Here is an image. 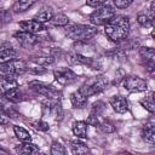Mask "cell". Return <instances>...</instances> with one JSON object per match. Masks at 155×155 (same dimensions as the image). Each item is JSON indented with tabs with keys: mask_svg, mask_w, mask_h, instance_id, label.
<instances>
[{
	"mask_svg": "<svg viewBox=\"0 0 155 155\" xmlns=\"http://www.w3.org/2000/svg\"><path fill=\"white\" fill-rule=\"evenodd\" d=\"M8 124H10V117L0 111V125H8Z\"/></svg>",
	"mask_w": 155,
	"mask_h": 155,
	"instance_id": "cell-38",
	"label": "cell"
},
{
	"mask_svg": "<svg viewBox=\"0 0 155 155\" xmlns=\"http://www.w3.org/2000/svg\"><path fill=\"white\" fill-rule=\"evenodd\" d=\"M19 28L21 30L28 31V33H33V34H38L42 30H45V24L41 22H38L36 19H27V21H22L19 22Z\"/></svg>",
	"mask_w": 155,
	"mask_h": 155,
	"instance_id": "cell-14",
	"label": "cell"
},
{
	"mask_svg": "<svg viewBox=\"0 0 155 155\" xmlns=\"http://www.w3.org/2000/svg\"><path fill=\"white\" fill-rule=\"evenodd\" d=\"M54 56L52 53H41V54H38V56H34L31 58V62L36 65H42V67H46V65H50L54 62Z\"/></svg>",
	"mask_w": 155,
	"mask_h": 155,
	"instance_id": "cell-21",
	"label": "cell"
},
{
	"mask_svg": "<svg viewBox=\"0 0 155 155\" xmlns=\"http://www.w3.org/2000/svg\"><path fill=\"white\" fill-rule=\"evenodd\" d=\"M70 149H71L73 154H85V153L90 151L88 147L85 143H82V142H80L78 139L70 142Z\"/></svg>",
	"mask_w": 155,
	"mask_h": 155,
	"instance_id": "cell-25",
	"label": "cell"
},
{
	"mask_svg": "<svg viewBox=\"0 0 155 155\" xmlns=\"http://www.w3.org/2000/svg\"><path fill=\"white\" fill-rule=\"evenodd\" d=\"M67 62H69L70 64H82V65H86L93 70H99L102 68L101 58L84 56V54H80L76 52L67 53Z\"/></svg>",
	"mask_w": 155,
	"mask_h": 155,
	"instance_id": "cell-6",
	"label": "cell"
},
{
	"mask_svg": "<svg viewBox=\"0 0 155 155\" xmlns=\"http://www.w3.org/2000/svg\"><path fill=\"white\" fill-rule=\"evenodd\" d=\"M31 125H33L34 128H36L39 131H42V132H46V131L50 130L48 124L46 121H44V120H35V121L31 122Z\"/></svg>",
	"mask_w": 155,
	"mask_h": 155,
	"instance_id": "cell-33",
	"label": "cell"
},
{
	"mask_svg": "<svg viewBox=\"0 0 155 155\" xmlns=\"http://www.w3.org/2000/svg\"><path fill=\"white\" fill-rule=\"evenodd\" d=\"M71 130L74 136H76L78 138H86L88 133V125L86 124V121H75Z\"/></svg>",
	"mask_w": 155,
	"mask_h": 155,
	"instance_id": "cell-20",
	"label": "cell"
},
{
	"mask_svg": "<svg viewBox=\"0 0 155 155\" xmlns=\"http://www.w3.org/2000/svg\"><path fill=\"white\" fill-rule=\"evenodd\" d=\"M65 35L74 41H88L98 34V29L94 25L87 24H67L64 27Z\"/></svg>",
	"mask_w": 155,
	"mask_h": 155,
	"instance_id": "cell-2",
	"label": "cell"
},
{
	"mask_svg": "<svg viewBox=\"0 0 155 155\" xmlns=\"http://www.w3.org/2000/svg\"><path fill=\"white\" fill-rule=\"evenodd\" d=\"M16 151L18 154L30 155V154H38L40 150H39V147L36 144L31 143L30 140H25V142H22L19 145L16 147Z\"/></svg>",
	"mask_w": 155,
	"mask_h": 155,
	"instance_id": "cell-18",
	"label": "cell"
},
{
	"mask_svg": "<svg viewBox=\"0 0 155 155\" xmlns=\"http://www.w3.org/2000/svg\"><path fill=\"white\" fill-rule=\"evenodd\" d=\"M0 70H1L2 74L11 75V76L21 75V74L28 71V63L24 59L13 58V59H11L6 63L0 64Z\"/></svg>",
	"mask_w": 155,
	"mask_h": 155,
	"instance_id": "cell-7",
	"label": "cell"
},
{
	"mask_svg": "<svg viewBox=\"0 0 155 155\" xmlns=\"http://www.w3.org/2000/svg\"><path fill=\"white\" fill-rule=\"evenodd\" d=\"M16 57H17V51L15 48H12L11 46L0 48V64L6 63V62H8Z\"/></svg>",
	"mask_w": 155,
	"mask_h": 155,
	"instance_id": "cell-24",
	"label": "cell"
},
{
	"mask_svg": "<svg viewBox=\"0 0 155 155\" xmlns=\"http://www.w3.org/2000/svg\"><path fill=\"white\" fill-rule=\"evenodd\" d=\"M28 87L35 92L36 94L44 96L45 98L48 99H56V101H61L62 98V92L57 88H54L52 85H48L46 82L39 81V80H31L28 84Z\"/></svg>",
	"mask_w": 155,
	"mask_h": 155,
	"instance_id": "cell-4",
	"label": "cell"
},
{
	"mask_svg": "<svg viewBox=\"0 0 155 155\" xmlns=\"http://www.w3.org/2000/svg\"><path fill=\"white\" fill-rule=\"evenodd\" d=\"M105 110V104L102 101H97L92 104L91 107V114H94L97 116H101L103 114V111Z\"/></svg>",
	"mask_w": 155,
	"mask_h": 155,
	"instance_id": "cell-32",
	"label": "cell"
},
{
	"mask_svg": "<svg viewBox=\"0 0 155 155\" xmlns=\"http://www.w3.org/2000/svg\"><path fill=\"white\" fill-rule=\"evenodd\" d=\"M70 102L74 108H84L88 102V97H86L84 93H81L78 90L70 94Z\"/></svg>",
	"mask_w": 155,
	"mask_h": 155,
	"instance_id": "cell-19",
	"label": "cell"
},
{
	"mask_svg": "<svg viewBox=\"0 0 155 155\" xmlns=\"http://www.w3.org/2000/svg\"><path fill=\"white\" fill-rule=\"evenodd\" d=\"M124 87L130 92H143L148 90V84L138 75H127L124 78Z\"/></svg>",
	"mask_w": 155,
	"mask_h": 155,
	"instance_id": "cell-8",
	"label": "cell"
},
{
	"mask_svg": "<svg viewBox=\"0 0 155 155\" xmlns=\"http://www.w3.org/2000/svg\"><path fill=\"white\" fill-rule=\"evenodd\" d=\"M142 138L150 147H153L155 144V125L153 121L147 122L144 125V127L142 130Z\"/></svg>",
	"mask_w": 155,
	"mask_h": 155,
	"instance_id": "cell-17",
	"label": "cell"
},
{
	"mask_svg": "<svg viewBox=\"0 0 155 155\" xmlns=\"http://www.w3.org/2000/svg\"><path fill=\"white\" fill-rule=\"evenodd\" d=\"M103 133H113L115 132V126L111 121L109 120H104V121H99V125L97 126Z\"/></svg>",
	"mask_w": 155,
	"mask_h": 155,
	"instance_id": "cell-29",
	"label": "cell"
},
{
	"mask_svg": "<svg viewBox=\"0 0 155 155\" xmlns=\"http://www.w3.org/2000/svg\"><path fill=\"white\" fill-rule=\"evenodd\" d=\"M54 12L52 10V7H44L41 11H39L35 16H34V19H36L38 22H41V23H47L51 21V18L53 17Z\"/></svg>",
	"mask_w": 155,
	"mask_h": 155,
	"instance_id": "cell-23",
	"label": "cell"
},
{
	"mask_svg": "<svg viewBox=\"0 0 155 155\" xmlns=\"http://www.w3.org/2000/svg\"><path fill=\"white\" fill-rule=\"evenodd\" d=\"M86 124H87L88 126H94V127H97V126L99 125V117H98L97 115H94V114H90V116H88L87 120H86Z\"/></svg>",
	"mask_w": 155,
	"mask_h": 155,
	"instance_id": "cell-35",
	"label": "cell"
},
{
	"mask_svg": "<svg viewBox=\"0 0 155 155\" xmlns=\"http://www.w3.org/2000/svg\"><path fill=\"white\" fill-rule=\"evenodd\" d=\"M137 22L139 25H142L144 28H150L153 25V17L150 15H148L147 12L142 11L137 15Z\"/></svg>",
	"mask_w": 155,
	"mask_h": 155,
	"instance_id": "cell-26",
	"label": "cell"
},
{
	"mask_svg": "<svg viewBox=\"0 0 155 155\" xmlns=\"http://www.w3.org/2000/svg\"><path fill=\"white\" fill-rule=\"evenodd\" d=\"M13 132H15V136L21 142H25V140H30L31 139L30 133L25 128H23L22 126H13Z\"/></svg>",
	"mask_w": 155,
	"mask_h": 155,
	"instance_id": "cell-28",
	"label": "cell"
},
{
	"mask_svg": "<svg viewBox=\"0 0 155 155\" xmlns=\"http://www.w3.org/2000/svg\"><path fill=\"white\" fill-rule=\"evenodd\" d=\"M53 78L61 85H70L78 79V75L71 69L61 67V68H56L53 70Z\"/></svg>",
	"mask_w": 155,
	"mask_h": 155,
	"instance_id": "cell-10",
	"label": "cell"
},
{
	"mask_svg": "<svg viewBox=\"0 0 155 155\" xmlns=\"http://www.w3.org/2000/svg\"><path fill=\"white\" fill-rule=\"evenodd\" d=\"M109 85V81L105 76L103 75H97V76H90L85 80V82L80 86L79 91L84 93L86 97H91L94 94L101 93L104 91Z\"/></svg>",
	"mask_w": 155,
	"mask_h": 155,
	"instance_id": "cell-3",
	"label": "cell"
},
{
	"mask_svg": "<svg viewBox=\"0 0 155 155\" xmlns=\"http://www.w3.org/2000/svg\"><path fill=\"white\" fill-rule=\"evenodd\" d=\"M104 33L107 38L113 42H121L128 38L130 34V19L127 16H114L104 24Z\"/></svg>",
	"mask_w": 155,
	"mask_h": 155,
	"instance_id": "cell-1",
	"label": "cell"
},
{
	"mask_svg": "<svg viewBox=\"0 0 155 155\" xmlns=\"http://www.w3.org/2000/svg\"><path fill=\"white\" fill-rule=\"evenodd\" d=\"M50 151H51L52 155H64L67 153L64 145H62V143H59L57 140L52 142V145H51V150Z\"/></svg>",
	"mask_w": 155,
	"mask_h": 155,
	"instance_id": "cell-31",
	"label": "cell"
},
{
	"mask_svg": "<svg viewBox=\"0 0 155 155\" xmlns=\"http://www.w3.org/2000/svg\"><path fill=\"white\" fill-rule=\"evenodd\" d=\"M36 2V0H17L13 5H12V11L15 13H21V12H25L27 10H29L34 4Z\"/></svg>",
	"mask_w": 155,
	"mask_h": 155,
	"instance_id": "cell-22",
	"label": "cell"
},
{
	"mask_svg": "<svg viewBox=\"0 0 155 155\" xmlns=\"http://www.w3.org/2000/svg\"><path fill=\"white\" fill-rule=\"evenodd\" d=\"M18 81L11 75H0V94L6 96L18 87Z\"/></svg>",
	"mask_w": 155,
	"mask_h": 155,
	"instance_id": "cell-12",
	"label": "cell"
},
{
	"mask_svg": "<svg viewBox=\"0 0 155 155\" xmlns=\"http://www.w3.org/2000/svg\"><path fill=\"white\" fill-rule=\"evenodd\" d=\"M110 105L113 107V109L119 113V114H124L128 110V103H127V99L121 96V94H115L110 98Z\"/></svg>",
	"mask_w": 155,
	"mask_h": 155,
	"instance_id": "cell-16",
	"label": "cell"
},
{
	"mask_svg": "<svg viewBox=\"0 0 155 155\" xmlns=\"http://www.w3.org/2000/svg\"><path fill=\"white\" fill-rule=\"evenodd\" d=\"M116 15V11L110 5H102L96 7V10L90 15V22L92 25H104L108 21H110Z\"/></svg>",
	"mask_w": 155,
	"mask_h": 155,
	"instance_id": "cell-5",
	"label": "cell"
},
{
	"mask_svg": "<svg viewBox=\"0 0 155 155\" xmlns=\"http://www.w3.org/2000/svg\"><path fill=\"white\" fill-rule=\"evenodd\" d=\"M139 56L145 62L147 70L150 75L154 74V63H155V51L153 47H140Z\"/></svg>",
	"mask_w": 155,
	"mask_h": 155,
	"instance_id": "cell-11",
	"label": "cell"
},
{
	"mask_svg": "<svg viewBox=\"0 0 155 155\" xmlns=\"http://www.w3.org/2000/svg\"><path fill=\"white\" fill-rule=\"evenodd\" d=\"M0 153H5V154H6L7 151H6V150H4V149H0Z\"/></svg>",
	"mask_w": 155,
	"mask_h": 155,
	"instance_id": "cell-39",
	"label": "cell"
},
{
	"mask_svg": "<svg viewBox=\"0 0 155 155\" xmlns=\"http://www.w3.org/2000/svg\"><path fill=\"white\" fill-rule=\"evenodd\" d=\"M73 52H76L84 56L96 57L94 46L92 44H88V41H75L73 45Z\"/></svg>",
	"mask_w": 155,
	"mask_h": 155,
	"instance_id": "cell-15",
	"label": "cell"
},
{
	"mask_svg": "<svg viewBox=\"0 0 155 155\" xmlns=\"http://www.w3.org/2000/svg\"><path fill=\"white\" fill-rule=\"evenodd\" d=\"M0 111L4 113L5 115H7L10 119H16L19 115V113L16 110V108L13 107V102H11L7 97L0 94Z\"/></svg>",
	"mask_w": 155,
	"mask_h": 155,
	"instance_id": "cell-13",
	"label": "cell"
},
{
	"mask_svg": "<svg viewBox=\"0 0 155 155\" xmlns=\"http://www.w3.org/2000/svg\"><path fill=\"white\" fill-rule=\"evenodd\" d=\"M28 71L31 73V74H44V73H46V68L42 67V65H36L35 64V67H31V68L28 67Z\"/></svg>",
	"mask_w": 155,
	"mask_h": 155,
	"instance_id": "cell-36",
	"label": "cell"
},
{
	"mask_svg": "<svg viewBox=\"0 0 155 155\" xmlns=\"http://www.w3.org/2000/svg\"><path fill=\"white\" fill-rule=\"evenodd\" d=\"M13 38L16 39V41L23 47V48H33L34 46H36L40 42V38L36 34L33 33H28L24 30H19L17 33L13 34Z\"/></svg>",
	"mask_w": 155,
	"mask_h": 155,
	"instance_id": "cell-9",
	"label": "cell"
},
{
	"mask_svg": "<svg viewBox=\"0 0 155 155\" xmlns=\"http://www.w3.org/2000/svg\"><path fill=\"white\" fill-rule=\"evenodd\" d=\"M50 23L54 27H65L67 24H69V18L63 13H57V15H53Z\"/></svg>",
	"mask_w": 155,
	"mask_h": 155,
	"instance_id": "cell-27",
	"label": "cell"
},
{
	"mask_svg": "<svg viewBox=\"0 0 155 155\" xmlns=\"http://www.w3.org/2000/svg\"><path fill=\"white\" fill-rule=\"evenodd\" d=\"M132 2H133V0H113L114 6H115L116 8H120V10L128 7Z\"/></svg>",
	"mask_w": 155,
	"mask_h": 155,
	"instance_id": "cell-34",
	"label": "cell"
},
{
	"mask_svg": "<svg viewBox=\"0 0 155 155\" xmlns=\"http://www.w3.org/2000/svg\"><path fill=\"white\" fill-rule=\"evenodd\" d=\"M107 0H86V4L91 7H99L102 5H104Z\"/></svg>",
	"mask_w": 155,
	"mask_h": 155,
	"instance_id": "cell-37",
	"label": "cell"
},
{
	"mask_svg": "<svg viewBox=\"0 0 155 155\" xmlns=\"http://www.w3.org/2000/svg\"><path fill=\"white\" fill-rule=\"evenodd\" d=\"M140 104L143 105L144 109H147L150 114H153L155 111V104H154V98H153V94L149 96V97H145L144 99L140 101Z\"/></svg>",
	"mask_w": 155,
	"mask_h": 155,
	"instance_id": "cell-30",
	"label": "cell"
}]
</instances>
